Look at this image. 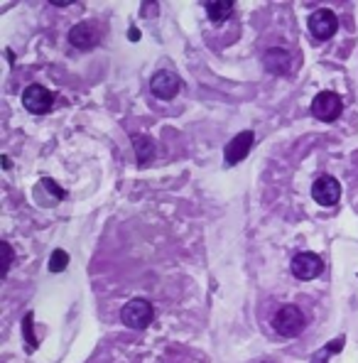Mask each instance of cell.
<instances>
[{
    "label": "cell",
    "instance_id": "6da1fadb",
    "mask_svg": "<svg viewBox=\"0 0 358 363\" xmlns=\"http://www.w3.org/2000/svg\"><path fill=\"white\" fill-rule=\"evenodd\" d=\"M273 324H275V332H278L280 337L292 339V337H297V334L305 332L307 316H305V312H302L300 307L284 305V307H280V310H278Z\"/></svg>",
    "mask_w": 358,
    "mask_h": 363
},
{
    "label": "cell",
    "instance_id": "7a4b0ae2",
    "mask_svg": "<svg viewBox=\"0 0 358 363\" xmlns=\"http://www.w3.org/2000/svg\"><path fill=\"white\" fill-rule=\"evenodd\" d=\"M121 319L128 329H145V326L153 324L155 319V307L142 297L126 302V307L121 310Z\"/></svg>",
    "mask_w": 358,
    "mask_h": 363
},
{
    "label": "cell",
    "instance_id": "3957f363",
    "mask_svg": "<svg viewBox=\"0 0 358 363\" xmlns=\"http://www.w3.org/2000/svg\"><path fill=\"white\" fill-rule=\"evenodd\" d=\"M343 113V101L334 91H319L312 101V116L321 123H334Z\"/></svg>",
    "mask_w": 358,
    "mask_h": 363
},
{
    "label": "cell",
    "instance_id": "277c9868",
    "mask_svg": "<svg viewBox=\"0 0 358 363\" xmlns=\"http://www.w3.org/2000/svg\"><path fill=\"white\" fill-rule=\"evenodd\" d=\"M22 105H25L30 113H35V116H44V113L52 111L54 96H52V91L44 89V86L30 84L25 91H22Z\"/></svg>",
    "mask_w": 358,
    "mask_h": 363
},
{
    "label": "cell",
    "instance_id": "5b68a950",
    "mask_svg": "<svg viewBox=\"0 0 358 363\" xmlns=\"http://www.w3.org/2000/svg\"><path fill=\"white\" fill-rule=\"evenodd\" d=\"M312 196H314L316 204L321 206H334L339 199H341V182L332 174H321V177L314 179L312 185Z\"/></svg>",
    "mask_w": 358,
    "mask_h": 363
},
{
    "label": "cell",
    "instance_id": "8992f818",
    "mask_svg": "<svg viewBox=\"0 0 358 363\" xmlns=\"http://www.w3.org/2000/svg\"><path fill=\"white\" fill-rule=\"evenodd\" d=\"M69 42H71V47L81 49V52H86V49H94L96 44L101 42V27L99 22H79V25H74L71 30H69Z\"/></svg>",
    "mask_w": 358,
    "mask_h": 363
},
{
    "label": "cell",
    "instance_id": "52a82bcc",
    "mask_svg": "<svg viewBox=\"0 0 358 363\" xmlns=\"http://www.w3.org/2000/svg\"><path fill=\"white\" fill-rule=\"evenodd\" d=\"M336 30H339V17L334 15L332 10H327V8L314 10L309 15V32H312V37L319 40V42L334 37V35H336Z\"/></svg>",
    "mask_w": 358,
    "mask_h": 363
},
{
    "label": "cell",
    "instance_id": "ba28073f",
    "mask_svg": "<svg viewBox=\"0 0 358 363\" xmlns=\"http://www.w3.org/2000/svg\"><path fill=\"white\" fill-rule=\"evenodd\" d=\"M150 89L160 101H172L182 91V79L169 69H160L157 74L150 79Z\"/></svg>",
    "mask_w": 358,
    "mask_h": 363
},
{
    "label": "cell",
    "instance_id": "9c48e42d",
    "mask_svg": "<svg viewBox=\"0 0 358 363\" xmlns=\"http://www.w3.org/2000/svg\"><path fill=\"white\" fill-rule=\"evenodd\" d=\"M290 270L297 280H314L316 275H321L324 263H321V258L316 255V253L305 251V253H297L295 258H292Z\"/></svg>",
    "mask_w": 358,
    "mask_h": 363
},
{
    "label": "cell",
    "instance_id": "30bf717a",
    "mask_svg": "<svg viewBox=\"0 0 358 363\" xmlns=\"http://www.w3.org/2000/svg\"><path fill=\"white\" fill-rule=\"evenodd\" d=\"M250 148H253V133L243 130V133H238V135L226 145V150H223V158H226L228 164H236V162H241V160L248 158Z\"/></svg>",
    "mask_w": 358,
    "mask_h": 363
},
{
    "label": "cell",
    "instance_id": "8fae6325",
    "mask_svg": "<svg viewBox=\"0 0 358 363\" xmlns=\"http://www.w3.org/2000/svg\"><path fill=\"white\" fill-rule=\"evenodd\" d=\"M263 64L270 74H287L292 69V54L284 52L282 47H270L263 54Z\"/></svg>",
    "mask_w": 358,
    "mask_h": 363
},
{
    "label": "cell",
    "instance_id": "7c38bea8",
    "mask_svg": "<svg viewBox=\"0 0 358 363\" xmlns=\"http://www.w3.org/2000/svg\"><path fill=\"white\" fill-rule=\"evenodd\" d=\"M35 199H37V204H42V206H54L64 199V189L54 182V179L44 177V179H40V185L35 187Z\"/></svg>",
    "mask_w": 358,
    "mask_h": 363
},
{
    "label": "cell",
    "instance_id": "4fadbf2b",
    "mask_svg": "<svg viewBox=\"0 0 358 363\" xmlns=\"http://www.w3.org/2000/svg\"><path fill=\"white\" fill-rule=\"evenodd\" d=\"M206 6V15H209L211 22H226L228 17L233 15V0H216V3H204Z\"/></svg>",
    "mask_w": 358,
    "mask_h": 363
},
{
    "label": "cell",
    "instance_id": "5bb4252c",
    "mask_svg": "<svg viewBox=\"0 0 358 363\" xmlns=\"http://www.w3.org/2000/svg\"><path fill=\"white\" fill-rule=\"evenodd\" d=\"M133 145H135V158L140 164H148L155 158V142L148 135H135L133 137Z\"/></svg>",
    "mask_w": 358,
    "mask_h": 363
},
{
    "label": "cell",
    "instance_id": "9a60e30c",
    "mask_svg": "<svg viewBox=\"0 0 358 363\" xmlns=\"http://www.w3.org/2000/svg\"><path fill=\"white\" fill-rule=\"evenodd\" d=\"M343 348V337H339L336 341H332V344H327L324 348H319V351L312 356V363H329V353H334V351H341Z\"/></svg>",
    "mask_w": 358,
    "mask_h": 363
},
{
    "label": "cell",
    "instance_id": "2e32d148",
    "mask_svg": "<svg viewBox=\"0 0 358 363\" xmlns=\"http://www.w3.org/2000/svg\"><path fill=\"white\" fill-rule=\"evenodd\" d=\"M32 324H35V314L27 312L25 319H22V332H25V339H27V351H35V346H37V339H35V332H32Z\"/></svg>",
    "mask_w": 358,
    "mask_h": 363
},
{
    "label": "cell",
    "instance_id": "e0dca14e",
    "mask_svg": "<svg viewBox=\"0 0 358 363\" xmlns=\"http://www.w3.org/2000/svg\"><path fill=\"white\" fill-rule=\"evenodd\" d=\"M67 265H69V253L67 251H54L52 260H49V270H52V273H62Z\"/></svg>",
    "mask_w": 358,
    "mask_h": 363
},
{
    "label": "cell",
    "instance_id": "ac0fdd59",
    "mask_svg": "<svg viewBox=\"0 0 358 363\" xmlns=\"http://www.w3.org/2000/svg\"><path fill=\"white\" fill-rule=\"evenodd\" d=\"M0 251H3V278L8 275V270H10V263H12V251H10V243L3 241L0 243Z\"/></svg>",
    "mask_w": 358,
    "mask_h": 363
},
{
    "label": "cell",
    "instance_id": "d6986e66",
    "mask_svg": "<svg viewBox=\"0 0 358 363\" xmlns=\"http://www.w3.org/2000/svg\"><path fill=\"white\" fill-rule=\"evenodd\" d=\"M52 6H57V8H67V6H71V3H67V0H52Z\"/></svg>",
    "mask_w": 358,
    "mask_h": 363
},
{
    "label": "cell",
    "instance_id": "ffe728a7",
    "mask_svg": "<svg viewBox=\"0 0 358 363\" xmlns=\"http://www.w3.org/2000/svg\"><path fill=\"white\" fill-rule=\"evenodd\" d=\"M128 37H130V40H140V32H137L135 27H133V30L128 32Z\"/></svg>",
    "mask_w": 358,
    "mask_h": 363
}]
</instances>
